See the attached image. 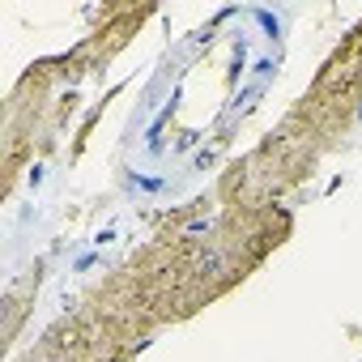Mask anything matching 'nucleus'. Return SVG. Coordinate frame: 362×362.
Listing matches in <instances>:
<instances>
[{"label": "nucleus", "mask_w": 362, "mask_h": 362, "mask_svg": "<svg viewBox=\"0 0 362 362\" xmlns=\"http://www.w3.org/2000/svg\"><path fill=\"white\" fill-rule=\"evenodd\" d=\"M294 235V214L286 205H235L205 218L197 239V264L184 294V320L201 315L230 290H239L273 252Z\"/></svg>", "instance_id": "f257e3e1"}, {"label": "nucleus", "mask_w": 362, "mask_h": 362, "mask_svg": "<svg viewBox=\"0 0 362 362\" xmlns=\"http://www.w3.org/2000/svg\"><path fill=\"white\" fill-rule=\"evenodd\" d=\"M149 18H153V5H111V9H103L98 22H94V30H90L77 47L60 52L69 86L81 81L86 73L107 69V64H111V60H115L136 35H141V26H145Z\"/></svg>", "instance_id": "20e7f679"}, {"label": "nucleus", "mask_w": 362, "mask_h": 362, "mask_svg": "<svg viewBox=\"0 0 362 362\" xmlns=\"http://www.w3.org/2000/svg\"><path fill=\"white\" fill-rule=\"evenodd\" d=\"M281 119L307 132L324 153L345 145V136L362 119V18L341 35V43L328 52L311 86L294 98V107Z\"/></svg>", "instance_id": "7ed1b4c3"}, {"label": "nucleus", "mask_w": 362, "mask_h": 362, "mask_svg": "<svg viewBox=\"0 0 362 362\" xmlns=\"http://www.w3.org/2000/svg\"><path fill=\"white\" fill-rule=\"evenodd\" d=\"M9 362H128V358L73 307L60 320H52L39 332V341H30L26 354H18Z\"/></svg>", "instance_id": "39448f33"}, {"label": "nucleus", "mask_w": 362, "mask_h": 362, "mask_svg": "<svg viewBox=\"0 0 362 362\" xmlns=\"http://www.w3.org/2000/svg\"><path fill=\"white\" fill-rule=\"evenodd\" d=\"M60 86H69L64 60L60 56H43L9 90V98H5V128H0V141H5L0 197H13L22 170L56 145V132L64 128V119L73 111V98H56Z\"/></svg>", "instance_id": "f03ea898"}, {"label": "nucleus", "mask_w": 362, "mask_h": 362, "mask_svg": "<svg viewBox=\"0 0 362 362\" xmlns=\"http://www.w3.org/2000/svg\"><path fill=\"white\" fill-rule=\"evenodd\" d=\"M39 286H43V260H39L35 269H26V273L5 290V349H9V354H13V345H18V337H22V324H26V311L35 307Z\"/></svg>", "instance_id": "423d86ee"}]
</instances>
